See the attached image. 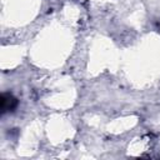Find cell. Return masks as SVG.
Returning <instances> with one entry per match:
<instances>
[{
	"instance_id": "obj_1",
	"label": "cell",
	"mask_w": 160,
	"mask_h": 160,
	"mask_svg": "<svg viewBox=\"0 0 160 160\" xmlns=\"http://www.w3.org/2000/svg\"><path fill=\"white\" fill-rule=\"evenodd\" d=\"M18 108V99L10 94V92H4L1 94L0 98V110L1 114L9 112V111H14Z\"/></svg>"
}]
</instances>
